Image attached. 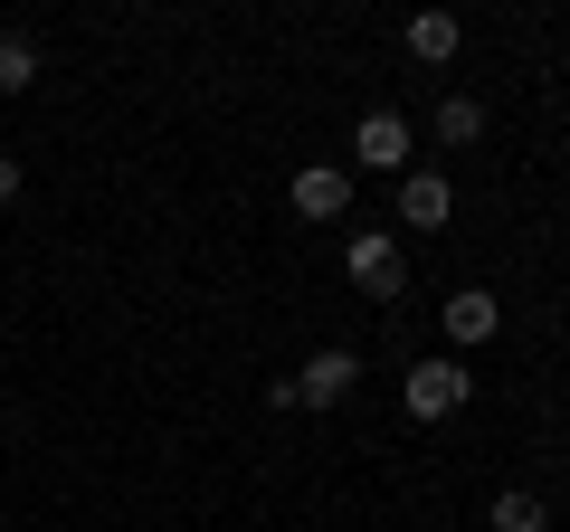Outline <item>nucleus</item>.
<instances>
[{"instance_id":"nucleus-1","label":"nucleus","mask_w":570,"mask_h":532,"mask_svg":"<svg viewBox=\"0 0 570 532\" xmlns=\"http://www.w3.org/2000/svg\"><path fill=\"white\" fill-rule=\"evenodd\" d=\"M343 276L371 295V305H400V276H409V266H400V238H390V228H352Z\"/></svg>"},{"instance_id":"nucleus-2","label":"nucleus","mask_w":570,"mask_h":532,"mask_svg":"<svg viewBox=\"0 0 570 532\" xmlns=\"http://www.w3.org/2000/svg\"><path fill=\"white\" fill-rule=\"evenodd\" d=\"M466 371L448 362V352H438V362H409V381H400V400H409V418H428V428H438V418H456L466 410Z\"/></svg>"},{"instance_id":"nucleus-3","label":"nucleus","mask_w":570,"mask_h":532,"mask_svg":"<svg viewBox=\"0 0 570 532\" xmlns=\"http://www.w3.org/2000/svg\"><path fill=\"white\" fill-rule=\"evenodd\" d=\"M352 381H362V362H352L343 343L314 352V362L295 371V410H333V400H352Z\"/></svg>"},{"instance_id":"nucleus-4","label":"nucleus","mask_w":570,"mask_h":532,"mask_svg":"<svg viewBox=\"0 0 570 532\" xmlns=\"http://www.w3.org/2000/svg\"><path fill=\"white\" fill-rule=\"evenodd\" d=\"M352 162H362V171H400L409 162V124L400 115H362V124H352Z\"/></svg>"},{"instance_id":"nucleus-5","label":"nucleus","mask_w":570,"mask_h":532,"mask_svg":"<svg viewBox=\"0 0 570 532\" xmlns=\"http://www.w3.org/2000/svg\"><path fill=\"white\" fill-rule=\"evenodd\" d=\"M295 209H305V219H343L352 209V171L343 162H305L295 171Z\"/></svg>"},{"instance_id":"nucleus-6","label":"nucleus","mask_w":570,"mask_h":532,"mask_svg":"<svg viewBox=\"0 0 570 532\" xmlns=\"http://www.w3.org/2000/svg\"><path fill=\"white\" fill-rule=\"evenodd\" d=\"M494 333H504V305L485 286H456L448 295V343H494Z\"/></svg>"},{"instance_id":"nucleus-7","label":"nucleus","mask_w":570,"mask_h":532,"mask_svg":"<svg viewBox=\"0 0 570 532\" xmlns=\"http://www.w3.org/2000/svg\"><path fill=\"white\" fill-rule=\"evenodd\" d=\"M448 209H456V190L438 171H400V219L409 228H448Z\"/></svg>"},{"instance_id":"nucleus-8","label":"nucleus","mask_w":570,"mask_h":532,"mask_svg":"<svg viewBox=\"0 0 570 532\" xmlns=\"http://www.w3.org/2000/svg\"><path fill=\"white\" fill-rule=\"evenodd\" d=\"M456 39H466V29H456L448 10H419V20H409V58H419V67H448Z\"/></svg>"},{"instance_id":"nucleus-9","label":"nucleus","mask_w":570,"mask_h":532,"mask_svg":"<svg viewBox=\"0 0 570 532\" xmlns=\"http://www.w3.org/2000/svg\"><path fill=\"white\" fill-rule=\"evenodd\" d=\"M485 532H551V504H542V494H523V485H513V494H494Z\"/></svg>"},{"instance_id":"nucleus-10","label":"nucleus","mask_w":570,"mask_h":532,"mask_svg":"<svg viewBox=\"0 0 570 532\" xmlns=\"http://www.w3.org/2000/svg\"><path fill=\"white\" fill-rule=\"evenodd\" d=\"M475 134H485V105H475V96H448V105H438V144H456V152H466Z\"/></svg>"},{"instance_id":"nucleus-11","label":"nucleus","mask_w":570,"mask_h":532,"mask_svg":"<svg viewBox=\"0 0 570 532\" xmlns=\"http://www.w3.org/2000/svg\"><path fill=\"white\" fill-rule=\"evenodd\" d=\"M39 86V48L29 39H0V96H29Z\"/></svg>"},{"instance_id":"nucleus-12","label":"nucleus","mask_w":570,"mask_h":532,"mask_svg":"<svg viewBox=\"0 0 570 532\" xmlns=\"http://www.w3.org/2000/svg\"><path fill=\"white\" fill-rule=\"evenodd\" d=\"M0 200H20V162L10 152H0Z\"/></svg>"}]
</instances>
